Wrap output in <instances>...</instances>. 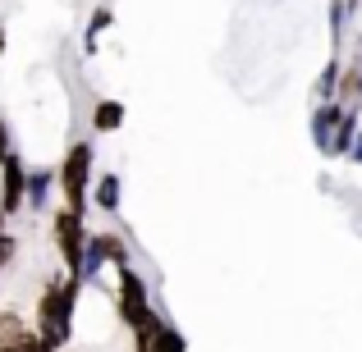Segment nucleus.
<instances>
[{
  "mask_svg": "<svg viewBox=\"0 0 362 352\" xmlns=\"http://www.w3.org/2000/svg\"><path fill=\"white\" fill-rule=\"evenodd\" d=\"M23 352H55V348H46L37 334H28V344H23Z\"/></svg>",
  "mask_w": 362,
  "mask_h": 352,
  "instance_id": "obj_15",
  "label": "nucleus"
},
{
  "mask_svg": "<svg viewBox=\"0 0 362 352\" xmlns=\"http://www.w3.org/2000/svg\"><path fill=\"white\" fill-rule=\"evenodd\" d=\"M349 151H354V160L362 165V138H354V147H349Z\"/></svg>",
  "mask_w": 362,
  "mask_h": 352,
  "instance_id": "obj_17",
  "label": "nucleus"
},
{
  "mask_svg": "<svg viewBox=\"0 0 362 352\" xmlns=\"http://www.w3.org/2000/svg\"><path fill=\"white\" fill-rule=\"evenodd\" d=\"M0 51H5V28H0Z\"/></svg>",
  "mask_w": 362,
  "mask_h": 352,
  "instance_id": "obj_18",
  "label": "nucleus"
},
{
  "mask_svg": "<svg viewBox=\"0 0 362 352\" xmlns=\"http://www.w3.org/2000/svg\"><path fill=\"white\" fill-rule=\"evenodd\" d=\"M92 197H97L101 211H119V178L115 174H101L97 188H92Z\"/></svg>",
  "mask_w": 362,
  "mask_h": 352,
  "instance_id": "obj_11",
  "label": "nucleus"
},
{
  "mask_svg": "<svg viewBox=\"0 0 362 352\" xmlns=\"http://www.w3.org/2000/svg\"><path fill=\"white\" fill-rule=\"evenodd\" d=\"M74 298H78V279H51L33 311V334L42 339L46 348H64L74 334Z\"/></svg>",
  "mask_w": 362,
  "mask_h": 352,
  "instance_id": "obj_1",
  "label": "nucleus"
},
{
  "mask_svg": "<svg viewBox=\"0 0 362 352\" xmlns=\"http://www.w3.org/2000/svg\"><path fill=\"white\" fill-rule=\"evenodd\" d=\"M88 178H92V147L88 142H74L64 165H60V188H64V206L78 215L88 206Z\"/></svg>",
  "mask_w": 362,
  "mask_h": 352,
  "instance_id": "obj_2",
  "label": "nucleus"
},
{
  "mask_svg": "<svg viewBox=\"0 0 362 352\" xmlns=\"http://www.w3.org/2000/svg\"><path fill=\"white\" fill-rule=\"evenodd\" d=\"M88 247L101 256V261H115V265H124L129 261V247L119 243V233H101V238H88Z\"/></svg>",
  "mask_w": 362,
  "mask_h": 352,
  "instance_id": "obj_9",
  "label": "nucleus"
},
{
  "mask_svg": "<svg viewBox=\"0 0 362 352\" xmlns=\"http://www.w3.org/2000/svg\"><path fill=\"white\" fill-rule=\"evenodd\" d=\"M9 352H23V348H9Z\"/></svg>",
  "mask_w": 362,
  "mask_h": 352,
  "instance_id": "obj_21",
  "label": "nucleus"
},
{
  "mask_svg": "<svg viewBox=\"0 0 362 352\" xmlns=\"http://www.w3.org/2000/svg\"><path fill=\"white\" fill-rule=\"evenodd\" d=\"M55 247H60L64 265H69L74 279H83V252H88V229H83V215L60 206L55 211Z\"/></svg>",
  "mask_w": 362,
  "mask_h": 352,
  "instance_id": "obj_3",
  "label": "nucleus"
},
{
  "mask_svg": "<svg viewBox=\"0 0 362 352\" xmlns=\"http://www.w3.org/2000/svg\"><path fill=\"white\" fill-rule=\"evenodd\" d=\"M23 197H28V169H23V160L9 151V156H0V211L14 215L18 206H23Z\"/></svg>",
  "mask_w": 362,
  "mask_h": 352,
  "instance_id": "obj_4",
  "label": "nucleus"
},
{
  "mask_svg": "<svg viewBox=\"0 0 362 352\" xmlns=\"http://www.w3.org/2000/svg\"><path fill=\"white\" fill-rule=\"evenodd\" d=\"M28 334H33V325H28L18 311H0V352L23 348V344H28Z\"/></svg>",
  "mask_w": 362,
  "mask_h": 352,
  "instance_id": "obj_6",
  "label": "nucleus"
},
{
  "mask_svg": "<svg viewBox=\"0 0 362 352\" xmlns=\"http://www.w3.org/2000/svg\"><path fill=\"white\" fill-rule=\"evenodd\" d=\"M46 188H51V174H46V169H33V174H28V197H23V202L42 206L46 202Z\"/></svg>",
  "mask_w": 362,
  "mask_h": 352,
  "instance_id": "obj_12",
  "label": "nucleus"
},
{
  "mask_svg": "<svg viewBox=\"0 0 362 352\" xmlns=\"http://www.w3.org/2000/svg\"><path fill=\"white\" fill-rule=\"evenodd\" d=\"M0 156H9V128H5V119H0Z\"/></svg>",
  "mask_w": 362,
  "mask_h": 352,
  "instance_id": "obj_16",
  "label": "nucleus"
},
{
  "mask_svg": "<svg viewBox=\"0 0 362 352\" xmlns=\"http://www.w3.org/2000/svg\"><path fill=\"white\" fill-rule=\"evenodd\" d=\"M0 233H5V211H0Z\"/></svg>",
  "mask_w": 362,
  "mask_h": 352,
  "instance_id": "obj_19",
  "label": "nucleus"
},
{
  "mask_svg": "<svg viewBox=\"0 0 362 352\" xmlns=\"http://www.w3.org/2000/svg\"><path fill=\"white\" fill-rule=\"evenodd\" d=\"M156 352H188V344H184V334H179L175 325H165V329H160V344H156Z\"/></svg>",
  "mask_w": 362,
  "mask_h": 352,
  "instance_id": "obj_13",
  "label": "nucleus"
},
{
  "mask_svg": "<svg viewBox=\"0 0 362 352\" xmlns=\"http://www.w3.org/2000/svg\"><path fill=\"white\" fill-rule=\"evenodd\" d=\"M160 329H165V320H160L156 311H147V316H142L138 325H133V352H156Z\"/></svg>",
  "mask_w": 362,
  "mask_h": 352,
  "instance_id": "obj_7",
  "label": "nucleus"
},
{
  "mask_svg": "<svg viewBox=\"0 0 362 352\" xmlns=\"http://www.w3.org/2000/svg\"><path fill=\"white\" fill-rule=\"evenodd\" d=\"M124 123V106L119 101H97V110H92V128L97 133H115Z\"/></svg>",
  "mask_w": 362,
  "mask_h": 352,
  "instance_id": "obj_10",
  "label": "nucleus"
},
{
  "mask_svg": "<svg viewBox=\"0 0 362 352\" xmlns=\"http://www.w3.org/2000/svg\"><path fill=\"white\" fill-rule=\"evenodd\" d=\"M101 28H110V9H106V5H101L97 14H92V37H88V46H92V51H97V32H101Z\"/></svg>",
  "mask_w": 362,
  "mask_h": 352,
  "instance_id": "obj_14",
  "label": "nucleus"
},
{
  "mask_svg": "<svg viewBox=\"0 0 362 352\" xmlns=\"http://www.w3.org/2000/svg\"><path fill=\"white\" fill-rule=\"evenodd\" d=\"M147 284H142L138 270H129V265H119V316L124 325H138L142 316H147Z\"/></svg>",
  "mask_w": 362,
  "mask_h": 352,
  "instance_id": "obj_5",
  "label": "nucleus"
},
{
  "mask_svg": "<svg viewBox=\"0 0 362 352\" xmlns=\"http://www.w3.org/2000/svg\"><path fill=\"white\" fill-rule=\"evenodd\" d=\"M339 115H344V110H339V106H330V101L317 110V115H312V142H317L321 151H330V138H335V123H339Z\"/></svg>",
  "mask_w": 362,
  "mask_h": 352,
  "instance_id": "obj_8",
  "label": "nucleus"
},
{
  "mask_svg": "<svg viewBox=\"0 0 362 352\" xmlns=\"http://www.w3.org/2000/svg\"><path fill=\"white\" fill-rule=\"evenodd\" d=\"M358 97H362V78H358Z\"/></svg>",
  "mask_w": 362,
  "mask_h": 352,
  "instance_id": "obj_20",
  "label": "nucleus"
}]
</instances>
